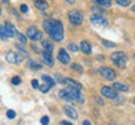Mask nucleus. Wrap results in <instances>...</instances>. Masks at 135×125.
Returning a JSON list of instances; mask_svg holds the SVG:
<instances>
[{
  "instance_id": "2f4dec72",
  "label": "nucleus",
  "mask_w": 135,
  "mask_h": 125,
  "mask_svg": "<svg viewBox=\"0 0 135 125\" xmlns=\"http://www.w3.org/2000/svg\"><path fill=\"white\" fill-rule=\"evenodd\" d=\"M11 83H13L14 85H19L20 83H21V79H20V76H14L11 79Z\"/></svg>"
},
{
  "instance_id": "2eb2a0df",
  "label": "nucleus",
  "mask_w": 135,
  "mask_h": 125,
  "mask_svg": "<svg viewBox=\"0 0 135 125\" xmlns=\"http://www.w3.org/2000/svg\"><path fill=\"white\" fill-rule=\"evenodd\" d=\"M64 111H65V114H66L69 118H71V119H78V113L73 106L65 105L64 106Z\"/></svg>"
},
{
  "instance_id": "9d476101",
  "label": "nucleus",
  "mask_w": 135,
  "mask_h": 125,
  "mask_svg": "<svg viewBox=\"0 0 135 125\" xmlns=\"http://www.w3.org/2000/svg\"><path fill=\"white\" fill-rule=\"evenodd\" d=\"M21 58H23L21 55H19L18 53H14V51H8L5 55V60L8 62H11V64H20Z\"/></svg>"
},
{
  "instance_id": "7c9ffc66",
  "label": "nucleus",
  "mask_w": 135,
  "mask_h": 125,
  "mask_svg": "<svg viewBox=\"0 0 135 125\" xmlns=\"http://www.w3.org/2000/svg\"><path fill=\"white\" fill-rule=\"evenodd\" d=\"M49 116H43V118H41V119H40V123H41V125H49Z\"/></svg>"
},
{
  "instance_id": "a18cd8bd",
  "label": "nucleus",
  "mask_w": 135,
  "mask_h": 125,
  "mask_svg": "<svg viewBox=\"0 0 135 125\" xmlns=\"http://www.w3.org/2000/svg\"><path fill=\"white\" fill-rule=\"evenodd\" d=\"M134 58H135V54H134Z\"/></svg>"
},
{
  "instance_id": "b1692460",
  "label": "nucleus",
  "mask_w": 135,
  "mask_h": 125,
  "mask_svg": "<svg viewBox=\"0 0 135 125\" xmlns=\"http://www.w3.org/2000/svg\"><path fill=\"white\" fill-rule=\"evenodd\" d=\"M68 50H70V51H73V53H78V51L80 50V46H78L75 43H69V45H68Z\"/></svg>"
},
{
  "instance_id": "aec40b11",
  "label": "nucleus",
  "mask_w": 135,
  "mask_h": 125,
  "mask_svg": "<svg viewBox=\"0 0 135 125\" xmlns=\"http://www.w3.org/2000/svg\"><path fill=\"white\" fill-rule=\"evenodd\" d=\"M23 45H24V44H16L15 48H16V50L19 51V54L23 58H28V51H26V49H25Z\"/></svg>"
},
{
  "instance_id": "f3484780",
  "label": "nucleus",
  "mask_w": 135,
  "mask_h": 125,
  "mask_svg": "<svg viewBox=\"0 0 135 125\" xmlns=\"http://www.w3.org/2000/svg\"><path fill=\"white\" fill-rule=\"evenodd\" d=\"M93 3L97 6H101V8H110L113 5L111 0H93Z\"/></svg>"
},
{
  "instance_id": "c756f323",
  "label": "nucleus",
  "mask_w": 135,
  "mask_h": 125,
  "mask_svg": "<svg viewBox=\"0 0 135 125\" xmlns=\"http://www.w3.org/2000/svg\"><path fill=\"white\" fill-rule=\"evenodd\" d=\"M6 116L9 118V119H14L15 116H16V113L14 110H8L6 111Z\"/></svg>"
},
{
  "instance_id": "ddd939ff",
  "label": "nucleus",
  "mask_w": 135,
  "mask_h": 125,
  "mask_svg": "<svg viewBox=\"0 0 135 125\" xmlns=\"http://www.w3.org/2000/svg\"><path fill=\"white\" fill-rule=\"evenodd\" d=\"M41 56H43L44 62H45L48 66H53V65H54V59H53V55H51V53H50V51L44 50L43 53H41Z\"/></svg>"
},
{
  "instance_id": "412c9836",
  "label": "nucleus",
  "mask_w": 135,
  "mask_h": 125,
  "mask_svg": "<svg viewBox=\"0 0 135 125\" xmlns=\"http://www.w3.org/2000/svg\"><path fill=\"white\" fill-rule=\"evenodd\" d=\"M59 95H60V98H61L63 100H65V101H73L66 89H63V90H60V92H59Z\"/></svg>"
},
{
  "instance_id": "4c0bfd02",
  "label": "nucleus",
  "mask_w": 135,
  "mask_h": 125,
  "mask_svg": "<svg viewBox=\"0 0 135 125\" xmlns=\"http://www.w3.org/2000/svg\"><path fill=\"white\" fill-rule=\"evenodd\" d=\"M61 125H73L70 121H66V120H63L61 121Z\"/></svg>"
},
{
  "instance_id": "e433bc0d",
  "label": "nucleus",
  "mask_w": 135,
  "mask_h": 125,
  "mask_svg": "<svg viewBox=\"0 0 135 125\" xmlns=\"http://www.w3.org/2000/svg\"><path fill=\"white\" fill-rule=\"evenodd\" d=\"M93 11H97V13H104L103 9H100V8H93Z\"/></svg>"
},
{
  "instance_id": "cd10ccee",
  "label": "nucleus",
  "mask_w": 135,
  "mask_h": 125,
  "mask_svg": "<svg viewBox=\"0 0 135 125\" xmlns=\"http://www.w3.org/2000/svg\"><path fill=\"white\" fill-rule=\"evenodd\" d=\"M39 89H40V92H41V93H44V94H46V93H48L49 90L51 89V86H50V85H48V84H45V83H44L43 85H40V88H39Z\"/></svg>"
},
{
  "instance_id": "a19ab883",
  "label": "nucleus",
  "mask_w": 135,
  "mask_h": 125,
  "mask_svg": "<svg viewBox=\"0 0 135 125\" xmlns=\"http://www.w3.org/2000/svg\"><path fill=\"white\" fill-rule=\"evenodd\" d=\"M131 10H133V13H135V4L131 6Z\"/></svg>"
},
{
  "instance_id": "f8f14e48",
  "label": "nucleus",
  "mask_w": 135,
  "mask_h": 125,
  "mask_svg": "<svg viewBox=\"0 0 135 125\" xmlns=\"http://www.w3.org/2000/svg\"><path fill=\"white\" fill-rule=\"evenodd\" d=\"M64 84H66L68 86H70V88L79 89V90H81V88H83V85L80 83L76 81V80H74V79H71V78H64Z\"/></svg>"
},
{
  "instance_id": "5701e85b",
  "label": "nucleus",
  "mask_w": 135,
  "mask_h": 125,
  "mask_svg": "<svg viewBox=\"0 0 135 125\" xmlns=\"http://www.w3.org/2000/svg\"><path fill=\"white\" fill-rule=\"evenodd\" d=\"M16 39L19 40V43H21V44H26V35H24V34H21L20 31H16Z\"/></svg>"
},
{
  "instance_id": "bb28decb",
  "label": "nucleus",
  "mask_w": 135,
  "mask_h": 125,
  "mask_svg": "<svg viewBox=\"0 0 135 125\" xmlns=\"http://www.w3.org/2000/svg\"><path fill=\"white\" fill-rule=\"evenodd\" d=\"M29 66L33 70H40V69L43 68L41 65H40V64H36V62L33 61V60H30V61H29Z\"/></svg>"
},
{
  "instance_id": "f704fd0d",
  "label": "nucleus",
  "mask_w": 135,
  "mask_h": 125,
  "mask_svg": "<svg viewBox=\"0 0 135 125\" xmlns=\"http://www.w3.org/2000/svg\"><path fill=\"white\" fill-rule=\"evenodd\" d=\"M28 10H29V8H28V5L23 4L21 6H20V11H21V13H28Z\"/></svg>"
},
{
  "instance_id": "72a5a7b5",
  "label": "nucleus",
  "mask_w": 135,
  "mask_h": 125,
  "mask_svg": "<svg viewBox=\"0 0 135 125\" xmlns=\"http://www.w3.org/2000/svg\"><path fill=\"white\" fill-rule=\"evenodd\" d=\"M55 81H58L59 84H64V78H61L60 75H55Z\"/></svg>"
},
{
  "instance_id": "473e14b6",
  "label": "nucleus",
  "mask_w": 135,
  "mask_h": 125,
  "mask_svg": "<svg viewBox=\"0 0 135 125\" xmlns=\"http://www.w3.org/2000/svg\"><path fill=\"white\" fill-rule=\"evenodd\" d=\"M31 86H33L34 89H39V88H40V85H39V81L36 80V79H33V80H31Z\"/></svg>"
},
{
  "instance_id": "4be33fe9",
  "label": "nucleus",
  "mask_w": 135,
  "mask_h": 125,
  "mask_svg": "<svg viewBox=\"0 0 135 125\" xmlns=\"http://www.w3.org/2000/svg\"><path fill=\"white\" fill-rule=\"evenodd\" d=\"M41 79H43L44 81H45V84H48V85H50V86L53 88L54 85H55V81H54V79L51 76H49V75H46V74H44V75H41Z\"/></svg>"
},
{
  "instance_id": "0eeeda50",
  "label": "nucleus",
  "mask_w": 135,
  "mask_h": 125,
  "mask_svg": "<svg viewBox=\"0 0 135 125\" xmlns=\"http://www.w3.org/2000/svg\"><path fill=\"white\" fill-rule=\"evenodd\" d=\"M99 73L101 74V76L106 79V80H114L116 76V73L115 70H113L109 66H103L99 69Z\"/></svg>"
},
{
  "instance_id": "39448f33",
  "label": "nucleus",
  "mask_w": 135,
  "mask_h": 125,
  "mask_svg": "<svg viewBox=\"0 0 135 125\" xmlns=\"http://www.w3.org/2000/svg\"><path fill=\"white\" fill-rule=\"evenodd\" d=\"M26 36L29 39H31L33 41H38V40L43 39V33L36 26H30L29 29L26 30Z\"/></svg>"
},
{
  "instance_id": "20e7f679",
  "label": "nucleus",
  "mask_w": 135,
  "mask_h": 125,
  "mask_svg": "<svg viewBox=\"0 0 135 125\" xmlns=\"http://www.w3.org/2000/svg\"><path fill=\"white\" fill-rule=\"evenodd\" d=\"M68 18H69V21H70L73 25H75V26L81 25L83 20H84V16H83V14L79 10H70L69 14H68Z\"/></svg>"
},
{
  "instance_id": "423d86ee",
  "label": "nucleus",
  "mask_w": 135,
  "mask_h": 125,
  "mask_svg": "<svg viewBox=\"0 0 135 125\" xmlns=\"http://www.w3.org/2000/svg\"><path fill=\"white\" fill-rule=\"evenodd\" d=\"M66 90H68V93H69V95H70V98H71L73 101H76V103H80V104L84 103V96H83V94L80 93L79 89L68 86Z\"/></svg>"
},
{
  "instance_id": "9b49d317",
  "label": "nucleus",
  "mask_w": 135,
  "mask_h": 125,
  "mask_svg": "<svg viewBox=\"0 0 135 125\" xmlns=\"http://www.w3.org/2000/svg\"><path fill=\"white\" fill-rule=\"evenodd\" d=\"M58 60L61 64H64V65H66V64H69L70 62V55L66 53V50L65 49H60L59 50V53H58Z\"/></svg>"
},
{
  "instance_id": "c9c22d12",
  "label": "nucleus",
  "mask_w": 135,
  "mask_h": 125,
  "mask_svg": "<svg viewBox=\"0 0 135 125\" xmlns=\"http://www.w3.org/2000/svg\"><path fill=\"white\" fill-rule=\"evenodd\" d=\"M30 46H31V49H33L35 53H39V49H38V46H35V44H31Z\"/></svg>"
},
{
  "instance_id": "79ce46f5",
  "label": "nucleus",
  "mask_w": 135,
  "mask_h": 125,
  "mask_svg": "<svg viewBox=\"0 0 135 125\" xmlns=\"http://www.w3.org/2000/svg\"><path fill=\"white\" fill-rule=\"evenodd\" d=\"M3 3L4 4H9V0H3Z\"/></svg>"
},
{
  "instance_id": "393cba45",
  "label": "nucleus",
  "mask_w": 135,
  "mask_h": 125,
  "mask_svg": "<svg viewBox=\"0 0 135 125\" xmlns=\"http://www.w3.org/2000/svg\"><path fill=\"white\" fill-rule=\"evenodd\" d=\"M116 4L120 5V6H123V8H126V6H129L131 3V0H115Z\"/></svg>"
},
{
  "instance_id": "7ed1b4c3",
  "label": "nucleus",
  "mask_w": 135,
  "mask_h": 125,
  "mask_svg": "<svg viewBox=\"0 0 135 125\" xmlns=\"http://www.w3.org/2000/svg\"><path fill=\"white\" fill-rule=\"evenodd\" d=\"M111 61L115 64L118 68H125L126 62H128V55H126L124 51H116V53H113L110 55Z\"/></svg>"
},
{
  "instance_id": "4468645a",
  "label": "nucleus",
  "mask_w": 135,
  "mask_h": 125,
  "mask_svg": "<svg viewBox=\"0 0 135 125\" xmlns=\"http://www.w3.org/2000/svg\"><path fill=\"white\" fill-rule=\"evenodd\" d=\"M80 50L85 55H90L91 54V45H90V43L88 40H83L81 43H80Z\"/></svg>"
},
{
  "instance_id": "1a4fd4ad",
  "label": "nucleus",
  "mask_w": 135,
  "mask_h": 125,
  "mask_svg": "<svg viewBox=\"0 0 135 125\" xmlns=\"http://www.w3.org/2000/svg\"><path fill=\"white\" fill-rule=\"evenodd\" d=\"M90 21L93 25H98V26H108V20L100 14H94L90 16Z\"/></svg>"
},
{
  "instance_id": "c85d7f7f",
  "label": "nucleus",
  "mask_w": 135,
  "mask_h": 125,
  "mask_svg": "<svg viewBox=\"0 0 135 125\" xmlns=\"http://www.w3.org/2000/svg\"><path fill=\"white\" fill-rule=\"evenodd\" d=\"M71 68H73V70H76V71H79V73H83L84 71V69H83V66L80 65V64H73L71 65Z\"/></svg>"
},
{
  "instance_id": "37998d69",
  "label": "nucleus",
  "mask_w": 135,
  "mask_h": 125,
  "mask_svg": "<svg viewBox=\"0 0 135 125\" xmlns=\"http://www.w3.org/2000/svg\"><path fill=\"white\" fill-rule=\"evenodd\" d=\"M110 125H119V124H115V123H110Z\"/></svg>"
},
{
  "instance_id": "a878e982",
  "label": "nucleus",
  "mask_w": 135,
  "mask_h": 125,
  "mask_svg": "<svg viewBox=\"0 0 135 125\" xmlns=\"http://www.w3.org/2000/svg\"><path fill=\"white\" fill-rule=\"evenodd\" d=\"M101 43H103V45H104V46H106V48H115V46H116L115 43L109 41V40H105V39H103V40H101Z\"/></svg>"
},
{
  "instance_id": "a211bd4d",
  "label": "nucleus",
  "mask_w": 135,
  "mask_h": 125,
  "mask_svg": "<svg viewBox=\"0 0 135 125\" xmlns=\"http://www.w3.org/2000/svg\"><path fill=\"white\" fill-rule=\"evenodd\" d=\"M113 88L118 90V92H128L129 90V86L125 85V84H123V83H114L113 84Z\"/></svg>"
},
{
  "instance_id": "6e6552de",
  "label": "nucleus",
  "mask_w": 135,
  "mask_h": 125,
  "mask_svg": "<svg viewBox=\"0 0 135 125\" xmlns=\"http://www.w3.org/2000/svg\"><path fill=\"white\" fill-rule=\"evenodd\" d=\"M100 93H101V95L104 96V98H106V99H116L119 96V94L116 93L115 89L110 86H103Z\"/></svg>"
},
{
  "instance_id": "ea45409f",
  "label": "nucleus",
  "mask_w": 135,
  "mask_h": 125,
  "mask_svg": "<svg viewBox=\"0 0 135 125\" xmlns=\"http://www.w3.org/2000/svg\"><path fill=\"white\" fill-rule=\"evenodd\" d=\"M64 1H66L68 4H74V1H75V0H64Z\"/></svg>"
},
{
  "instance_id": "dca6fc26",
  "label": "nucleus",
  "mask_w": 135,
  "mask_h": 125,
  "mask_svg": "<svg viewBox=\"0 0 135 125\" xmlns=\"http://www.w3.org/2000/svg\"><path fill=\"white\" fill-rule=\"evenodd\" d=\"M34 5L40 11H46L48 10V3L45 0H34Z\"/></svg>"
},
{
  "instance_id": "c03bdc74",
  "label": "nucleus",
  "mask_w": 135,
  "mask_h": 125,
  "mask_svg": "<svg viewBox=\"0 0 135 125\" xmlns=\"http://www.w3.org/2000/svg\"><path fill=\"white\" fill-rule=\"evenodd\" d=\"M134 104H135V99H134Z\"/></svg>"
},
{
  "instance_id": "58836bf2",
  "label": "nucleus",
  "mask_w": 135,
  "mask_h": 125,
  "mask_svg": "<svg viewBox=\"0 0 135 125\" xmlns=\"http://www.w3.org/2000/svg\"><path fill=\"white\" fill-rule=\"evenodd\" d=\"M83 125H91V123H90L89 120H84L83 121Z\"/></svg>"
},
{
  "instance_id": "f03ea898",
  "label": "nucleus",
  "mask_w": 135,
  "mask_h": 125,
  "mask_svg": "<svg viewBox=\"0 0 135 125\" xmlns=\"http://www.w3.org/2000/svg\"><path fill=\"white\" fill-rule=\"evenodd\" d=\"M16 31H18L16 28L10 21H5L4 24L1 25V28H0V35H1L3 40H6L9 38H14L16 35Z\"/></svg>"
},
{
  "instance_id": "f257e3e1",
  "label": "nucleus",
  "mask_w": 135,
  "mask_h": 125,
  "mask_svg": "<svg viewBox=\"0 0 135 125\" xmlns=\"http://www.w3.org/2000/svg\"><path fill=\"white\" fill-rule=\"evenodd\" d=\"M43 28L54 41L59 43V41H61L64 39V26L61 24V21L55 20V19L44 20Z\"/></svg>"
},
{
  "instance_id": "6ab92c4d",
  "label": "nucleus",
  "mask_w": 135,
  "mask_h": 125,
  "mask_svg": "<svg viewBox=\"0 0 135 125\" xmlns=\"http://www.w3.org/2000/svg\"><path fill=\"white\" fill-rule=\"evenodd\" d=\"M41 46H43L44 50H46V51H50V53H53V50H54V44L50 43L49 40H43V41H41Z\"/></svg>"
}]
</instances>
